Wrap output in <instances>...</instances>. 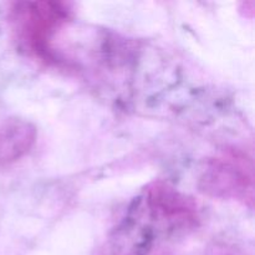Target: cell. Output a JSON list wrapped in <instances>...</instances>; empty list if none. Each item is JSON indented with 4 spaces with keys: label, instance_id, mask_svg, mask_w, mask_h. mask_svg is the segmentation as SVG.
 Listing matches in <instances>:
<instances>
[{
    "label": "cell",
    "instance_id": "3",
    "mask_svg": "<svg viewBox=\"0 0 255 255\" xmlns=\"http://www.w3.org/2000/svg\"><path fill=\"white\" fill-rule=\"evenodd\" d=\"M203 193L222 199L253 203V169L236 156L216 158L204 169L199 181Z\"/></svg>",
    "mask_w": 255,
    "mask_h": 255
},
{
    "label": "cell",
    "instance_id": "4",
    "mask_svg": "<svg viewBox=\"0 0 255 255\" xmlns=\"http://www.w3.org/2000/svg\"><path fill=\"white\" fill-rule=\"evenodd\" d=\"M36 128L24 120L0 125V168L26 156L36 142Z\"/></svg>",
    "mask_w": 255,
    "mask_h": 255
},
{
    "label": "cell",
    "instance_id": "1",
    "mask_svg": "<svg viewBox=\"0 0 255 255\" xmlns=\"http://www.w3.org/2000/svg\"><path fill=\"white\" fill-rule=\"evenodd\" d=\"M198 211L189 197L163 182H154L137 199L129 212L121 233L136 231L141 244L153 234L186 233L197 226Z\"/></svg>",
    "mask_w": 255,
    "mask_h": 255
},
{
    "label": "cell",
    "instance_id": "2",
    "mask_svg": "<svg viewBox=\"0 0 255 255\" xmlns=\"http://www.w3.org/2000/svg\"><path fill=\"white\" fill-rule=\"evenodd\" d=\"M70 16L67 5L59 1L15 2L12 29L25 50L44 61H52L51 40Z\"/></svg>",
    "mask_w": 255,
    "mask_h": 255
}]
</instances>
